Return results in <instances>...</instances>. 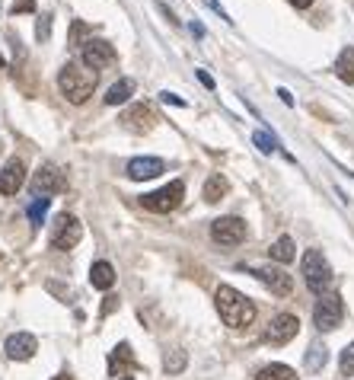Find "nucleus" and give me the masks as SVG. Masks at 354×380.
<instances>
[{
    "instance_id": "f257e3e1",
    "label": "nucleus",
    "mask_w": 354,
    "mask_h": 380,
    "mask_svg": "<svg viewBox=\"0 0 354 380\" xmlns=\"http://www.w3.org/2000/svg\"><path fill=\"white\" fill-rule=\"evenodd\" d=\"M214 300H217V313H220V320H224L230 329H246V326L255 320V304H252L242 291H236V287L220 285Z\"/></svg>"
},
{
    "instance_id": "f03ea898",
    "label": "nucleus",
    "mask_w": 354,
    "mask_h": 380,
    "mask_svg": "<svg viewBox=\"0 0 354 380\" xmlns=\"http://www.w3.org/2000/svg\"><path fill=\"white\" fill-rule=\"evenodd\" d=\"M96 84H99V74H96V71H86V67H80V64H64L61 74H58V90L64 93L67 102H74V106H84V102L93 96Z\"/></svg>"
},
{
    "instance_id": "7ed1b4c3",
    "label": "nucleus",
    "mask_w": 354,
    "mask_h": 380,
    "mask_svg": "<svg viewBox=\"0 0 354 380\" xmlns=\"http://www.w3.org/2000/svg\"><path fill=\"white\" fill-rule=\"evenodd\" d=\"M300 275H303L307 287L316 297L326 294L329 285H332V265H329V259L319 250H307V252H303V259H300Z\"/></svg>"
},
{
    "instance_id": "20e7f679",
    "label": "nucleus",
    "mask_w": 354,
    "mask_h": 380,
    "mask_svg": "<svg viewBox=\"0 0 354 380\" xmlns=\"http://www.w3.org/2000/svg\"><path fill=\"white\" fill-rule=\"evenodd\" d=\"M182 198H186V182H182V179H173V182H166V186L157 189V192L140 195V204L153 214H169L182 204Z\"/></svg>"
},
{
    "instance_id": "39448f33",
    "label": "nucleus",
    "mask_w": 354,
    "mask_h": 380,
    "mask_svg": "<svg viewBox=\"0 0 354 380\" xmlns=\"http://www.w3.org/2000/svg\"><path fill=\"white\" fill-rule=\"evenodd\" d=\"M342 316H345V300L342 294H319L316 307H313V323H316L319 333H329V329H338L342 326Z\"/></svg>"
},
{
    "instance_id": "423d86ee",
    "label": "nucleus",
    "mask_w": 354,
    "mask_h": 380,
    "mask_svg": "<svg viewBox=\"0 0 354 380\" xmlns=\"http://www.w3.org/2000/svg\"><path fill=\"white\" fill-rule=\"evenodd\" d=\"M80 61L86 71H103L118 61V51L105 38H86V42H80Z\"/></svg>"
},
{
    "instance_id": "0eeeda50",
    "label": "nucleus",
    "mask_w": 354,
    "mask_h": 380,
    "mask_svg": "<svg viewBox=\"0 0 354 380\" xmlns=\"http://www.w3.org/2000/svg\"><path fill=\"white\" fill-rule=\"evenodd\" d=\"M80 237H84V224L77 221L74 214H61L55 221V233H51V250H58V252L74 250L77 243H80Z\"/></svg>"
},
{
    "instance_id": "6e6552de",
    "label": "nucleus",
    "mask_w": 354,
    "mask_h": 380,
    "mask_svg": "<svg viewBox=\"0 0 354 380\" xmlns=\"http://www.w3.org/2000/svg\"><path fill=\"white\" fill-rule=\"evenodd\" d=\"M211 237H214V243H220V246H240V243L246 240V221L236 217V214L217 217V221L211 224Z\"/></svg>"
},
{
    "instance_id": "1a4fd4ad",
    "label": "nucleus",
    "mask_w": 354,
    "mask_h": 380,
    "mask_svg": "<svg viewBox=\"0 0 354 380\" xmlns=\"http://www.w3.org/2000/svg\"><path fill=\"white\" fill-rule=\"evenodd\" d=\"M64 189H67V179L55 163H42L36 169V176H32V192L36 195H55V192H64Z\"/></svg>"
},
{
    "instance_id": "9d476101",
    "label": "nucleus",
    "mask_w": 354,
    "mask_h": 380,
    "mask_svg": "<svg viewBox=\"0 0 354 380\" xmlns=\"http://www.w3.org/2000/svg\"><path fill=\"white\" fill-rule=\"evenodd\" d=\"M297 333H300V320H297V316H294V313H278V316H271L268 329H265V342L288 345Z\"/></svg>"
},
{
    "instance_id": "9b49d317",
    "label": "nucleus",
    "mask_w": 354,
    "mask_h": 380,
    "mask_svg": "<svg viewBox=\"0 0 354 380\" xmlns=\"http://www.w3.org/2000/svg\"><path fill=\"white\" fill-rule=\"evenodd\" d=\"M252 275H255V278H259L265 287H271V294L288 297L290 291H294V278H290L284 269H278V265H255V269H252Z\"/></svg>"
},
{
    "instance_id": "f8f14e48",
    "label": "nucleus",
    "mask_w": 354,
    "mask_h": 380,
    "mask_svg": "<svg viewBox=\"0 0 354 380\" xmlns=\"http://www.w3.org/2000/svg\"><path fill=\"white\" fill-rule=\"evenodd\" d=\"M3 352H7L10 361H29L38 352V339L32 333H13L3 345Z\"/></svg>"
},
{
    "instance_id": "ddd939ff",
    "label": "nucleus",
    "mask_w": 354,
    "mask_h": 380,
    "mask_svg": "<svg viewBox=\"0 0 354 380\" xmlns=\"http://www.w3.org/2000/svg\"><path fill=\"white\" fill-rule=\"evenodd\" d=\"M26 186V163L23 160H7V167L0 169V195H16Z\"/></svg>"
},
{
    "instance_id": "4468645a",
    "label": "nucleus",
    "mask_w": 354,
    "mask_h": 380,
    "mask_svg": "<svg viewBox=\"0 0 354 380\" xmlns=\"http://www.w3.org/2000/svg\"><path fill=\"white\" fill-rule=\"evenodd\" d=\"M160 173H166V163L160 157H134L128 160V179L144 182V179H157Z\"/></svg>"
},
{
    "instance_id": "2eb2a0df",
    "label": "nucleus",
    "mask_w": 354,
    "mask_h": 380,
    "mask_svg": "<svg viewBox=\"0 0 354 380\" xmlns=\"http://www.w3.org/2000/svg\"><path fill=\"white\" fill-rule=\"evenodd\" d=\"M131 368H138V361H134V355H131V345L121 342L112 352V358H109V374L118 380V377H128Z\"/></svg>"
},
{
    "instance_id": "dca6fc26",
    "label": "nucleus",
    "mask_w": 354,
    "mask_h": 380,
    "mask_svg": "<svg viewBox=\"0 0 354 380\" xmlns=\"http://www.w3.org/2000/svg\"><path fill=\"white\" fill-rule=\"evenodd\" d=\"M121 125L128 131H147L150 125H153V112H150L147 106H131V109L121 115Z\"/></svg>"
},
{
    "instance_id": "f3484780",
    "label": "nucleus",
    "mask_w": 354,
    "mask_h": 380,
    "mask_svg": "<svg viewBox=\"0 0 354 380\" xmlns=\"http://www.w3.org/2000/svg\"><path fill=\"white\" fill-rule=\"evenodd\" d=\"M90 285L96 287V291H112L115 285V269H112V262H93L90 265Z\"/></svg>"
},
{
    "instance_id": "a211bd4d",
    "label": "nucleus",
    "mask_w": 354,
    "mask_h": 380,
    "mask_svg": "<svg viewBox=\"0 0 354 380\" xmlns=\"http://www.w3.org/2000/svg\"><path fill=\"white\" fill-rule=\"evenodd\" d=\"M131 93H134V80L121 77V80H115V84L105 90V106H121V102L131 99Z\"/></svg>"
},
{
    "instance_id": "6ab92c4d",
    "label": "nucleus",
    "mask_w": 354,
    "mask_h": 380,
    "mask_svg": "<svg viewBox=\"0 0 354 380\" xmlns=\"http://www.w3.org/2000/svg\"><path fill=\"white\" fill-rule=\"evenodd\" d=\"M268 256L275 262H281V265H288V262L297 259V246H294V240H290V237H278V240L271 243Z\"/></svg>"
},
{
    "instance_id": "aec40b11",
    "label": "nucleus",
    "mask_w": 354,
    "mask_h": 380,
    "mask_svg": "<svg viewBox=\"0 0 354 380\" xmlns=\"http://www.w3.org/2000/svg\"><path fill=\"white\" fill-rule=\"evenodd\" d=\"M227 192H230V182H227L220 173H214V176H207L205 192H201V195H205V202H207V204H214V202H220Z\"/></svg>"
},
{
    "instance_id": "412c9836",
    "label": "nucleus",
    "mask_w": 354,
    "mask_h": 380,
    "mask_svg": "<svg viewBox=\"0 0 354 380\" xmlns=\"http://www.w3.org/2000/svg\"><path fill=\"white\" fill-rule=\"evenodd\" d=\"M336 77L342 84H354V45H348L336 61Z\"/></svg>"
},
{
    "instance_id": "4be33fe9",
    "label": "nucleus",
    "mask_w": 354,
    "mask_h": 380,
    "mask_svg": "<svg viewBox=\"0 0 354 380\" xmlns=\"http://www.w3.org/2000/svg\"><path fill=\"white\" fill-rule=\"evenodd\" d=\"M255 380H297V371L288 368V364H268L255 374Z\"/></svg>"
},
{
    "instance_id": "5701e85b",
    "label": "nucleus",
    "mask_w": 354,
    "mask_h": 380,
    "mask_svg": "<svg viewBox=\"0 0 354 380\" xmlns=\"http://www.w3.org/2000/svg\"><path fill=\"white\" fill-rule=\"evenodd\" d=\"M303 361H307V371H323V368H326V361H329V352H326V345H309L307 348V358H303Z\"/></svg>"
},
{
    "instance_id": "b1692460",
    "label": "nucleus",
    "mask_w": 354,
    "mask_h": 380,
    "mask_svg": "<svg viewBox=\"0 0 354 380\" xmlns=\"http://www.w3.org/2000/svg\"><path fill=\"white\" fill-rule=\"evenodd\" d=\"M48 208H51V198H45V195H36V202L29 204V221H32V227H42Z\"/></svg>"
},
{
    "instance_id": "393cba45",
    "label": "nucleus",
    "mask_w": 354,
    "mask_h": 380,
    "mask_svg": "<svg viewBox=\"0 0 354 380\" xmlns=\"http://www.w3.org/2000/svg\"><path fill=\"white\" fill-rule=\"evenodd\" d=\"M186 352H173V355H166V361H163V368H166V374H182L186 371Z\"/></svg>"
},
{
    "instance_id": "a878e982",
    "label": "nucleus",
    "mask_w": 354,
    "mask_h": 380,
    "mask_svg": "<svg viewBox=\"0 0 354 380\" xmlns=\"http://www.w3.org/2000/svg\"><path fill=\"white\" fill-rule=\"evenodd\" d=\"M338 371L345 374V377H354V342L345 345V352L338 358Z\"/></svg>"
},
{
    "instance_id": "bb28decb",
    "label": "nucleus",
    "mask_w": 354,
    "mask_h": 380,
    "mask_svg": "<svg viewBox=\"0 0 354 380\" xmlns=\"http://www.w3.org/2000/svg\"><path fill=\"white\" fill-rule=\"evenodd\" d=\"M252 144H255L262 154H271V150L278 147V141L271 138V134H265V131H255V134H252Z\"/></svg>"
},
{
    "instance_id": "cd10ccee",
    "label": "nucleus",
    "mask_w": 354,
    "mask_h": 380,
    "mask_svg": "<svg viewBox=\"0 0 354 380\" xmlns=\"http://www.w3.org/2000/svg\"><path fill=\"white\" fill-rule=\"evenodd\" d=\"M32 10H36V0H13L10 13H13V16H19V13H32Z\"/></svg>"
},
{
    "instance_id": "c85d7f7f",
    "label": "nucleus",
    "mask_w": 354,
    "mask_h": 380,
    "mask_svg": "<svg viewBox=\"0 0 354 380\" xmlns=\"http://www.w3.org/2000/svg\"><path fill=\"white\" fill-rule=\"evenodd\" d=\"M86 32H90V29H86V23H80V19H77L74 26H71V45H80V38H84Z\"/></svg>"
},
{
    "instance_id": "c756f323",
    "label": "nucleus",
    "mask_w": 354,
    "mask_h": 380,
    "mask_svg": "<svg viewBox=\"0 0 354 380\" xmlns=\"http://www.w3.org/2000/svg\"><path fill=\"white\" fill-rule=\"evenodd\" d=\"M36 36H38V42H45V38L51 36V16H42V19H38Z\"/></svg>"
},
{
    "instance_id": "7c9ffc66",
    "label": "nucleus",
    "mask_w": 354,
    "mask_h": 380,
    "mask_svg": "<svg viewBox=\"0 0 354 380\" xmlns=\"http://www.w3.org/2000/svg\"><path fill=\"white\" fill-rule=\"evenodd\" d=\"M160 99H163V102H169V106H188V102H186V99H182V96H176V93H169V90H166V93H160Z\"/></svg>"
},
{
    "instance_id": "2f4dec72",
    "label": "nucleus",
    "mask_w": 354,
    "mask_h": 380,
    "mask_svg": "<svg viewBox=\"0 0 354 380\" xmlns=\"http://www.w3.org/2000/svg\"><path fill=\"white\" fill-rule=\"evenodd\" d=\"M195 74H198V80H201V84H205V86H207V90H214V77L207 74V71H201V67H198Z\"/></svg>"
},
{
    "instance_id": "473e14b6",
    "label": "nucleus",
    "mask_w": 354,
    "mask_h": 380,
    "mask_svg": "<svg viewBox=\"0 0 354 380\" xmlns=\"http://www.w3.org/2000/svg\"><path fill=\"white\" fill-rule=\"evenodd\" d=\"M115 307H118V297L109 294V297H105V304H103V313H112Z\"/></svg>"
},
{
    "instance_id": "72a5a7b5",
    "label": "nucleus",
    "mask_w": 354,
    "mask_h": 380,
    "mask_svg": "<svg viewBox=\"0 0 354 380\" xmlns=\"http://www.w3.org/2000/svg\"><path fill=\"white\" fill-rule=\"evenodd\" d=\"M290 7H297V10H307V7H313V0H290Z\"/></svg>"
},
{
    "instance_id": "f704fd0d",
    "label": "nucleus",
    "mask_w": 354,
    "mask_h": 380,
    "mask_svg": "<svg viewBox=\"0 0 354 380\" xmlns=\"http://www.w3.org/2000/svg\"><path fill=\"white\" fill-rule=\"evenodd\" d=\"M278 96H281V99H284V102H288V106H294V96H290L288 90H284V86H281V90H278Z\"/></svg>"
},
{
    "instance_id": "c9c22d12",
    "label": "nucleus",
    "mask_w": 354,
    "mask_h": 380,
    "mask_svg": "<svg viewBox=\"0 0 354 380\" xmlns=\"http://www.w3.org/2000/svg\"><path fill=\"white\" fill-rule=\"evenodd\" d=\"M55 380H74V377H71V374H58Z\"/></svg>"
},
{
    "instance_id": "e433bc0d",
    "label": "nucleus",
    "mask_w": 354,
    "mask_h": 380,
    "mask_svg": "<svg viewBox=\"0 0 354 380\" xmlns=\"http://www.w3.org/2000/svg\"><path fill=\"white\" fill-rule=\"evenodd\" d=\"M118 380H134V377H118Z\"/></svg>"
},
{
    "instance_id": "4c0bfd02",
    "label": "nucleus",
    "mask_w": 354,
    "mask_h": 380,
    "mask_svg": "<svg viewBox=\"0 0 354 380\" xmlns=\"http://www.w3.org/2000/svg\"><path fill=\"white\" fill-rule=\"evenodd\" d=\"M0 67H3V55H0Z\"/></svg>"
}]
</instances>
